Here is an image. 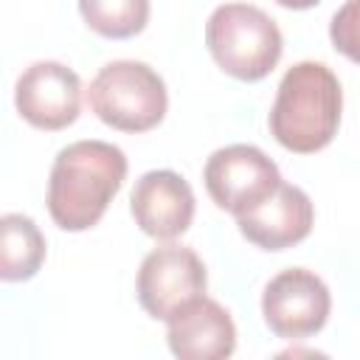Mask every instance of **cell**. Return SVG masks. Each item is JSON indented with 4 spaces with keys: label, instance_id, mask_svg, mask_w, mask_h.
Wrapping results in <instances>:
<instances>
[{
    "label": "cell",
    "instance_id": "cell-1",
    "mask_svg": "<svg viewBox=\"0 0 360 360\" xmlns=\"http://www.w3.org/2000/svg\"><path fill=\"white\" fill-rule=\"evenodd\" d=\"M127 177V158L107 141H76L59 149L48 177V214L62 231L93 228Z\"/></svg>",
    "mask_w": 360,
    "mask_h": 360
},
{
    "label": "cell",
    "instance_id": "cell-2",
    "mask_svg": "<svg viewBox=\"0 0 360 360\" xmlns=\"http://www.w3.org/2000/svg\"><path fill=\"white\" fill-rule=\"evenodd\" d=\"M343 110L338 76L323 62L292 65L270 107V135L295 155H312L332 143Z\"/></svg>",
    "mask_w": 360,
    "mask_h": 360
},
{
    "label": "cell",
    "instance_id": "cell-3",
    "mask_svg": "<svg viewBox=\"0 0 360 360\" xmlns=\"http://www.w3.org/2000/svg\"><path fill=\"white\" fill-rule=\"evenodd\" d=\"M205 45L228 76L259 82L278 65L284 39L276 20L259 6L225 3L205 22Z\"/></svg>",
    "mask_w": 360,
    "mask_h": 360
},
{
    "label": "cell",
    "instance_id": "cell-4",
    "mask_svg": "<svg viewBox=\"0 0 360 360\" xmlns=\"http://www.w3.org/2000/svg\"><path fill=\"white\" fill-rule=\"evenodd\" d=\"M90 110L112 129L146 132L158 127L166 115L169 96L163 79L135 59L107 62L87 90Z\"/></svg>",
    "mask_w": 360,
    "mask_h": 360
},
{
    "label": "cell",
    "instance_id": "cell-5",
    "mask_svg": "<svg viewBox=\"0 0 360 360\" xmlns=\"http://www.w3.org/2000/svg\"><path fill=\"white\" fill-rule=\"evenodd\" d=\"M202 180L217 208L233 217L253 211L281 186L278 166L250 143H231L217 149L205 160Z\"/></svg>",
    "mask_w": 360,
    "mask_h": 360
},
{
    "label": "cell",
    "instance_id": "cell-6",
    "mask_svg": "<svg viewBox=\"0 0 360 360\" xmlns=\"http://www.w3.org/2000/svg\"><path fill=\"white\" fill-rule=\"evenodd\" d=\"M205 264L186 245H163L143 256L138 270V301L141 307L158 318L169 321L183 304L205 295Z\"/></svg>",
    "mask_w": 360,
    "mask_h": 360
},
{
    "label": "cell",
    "instance_id": "cell-7",
    "mask_svg": "<svg viewBox=\"0 0 360 360\" xmlns=\"http://www.w3.org/2000/svg\"><path fill=\"white\" fill-rule=\"evenodd\" d=\"M332 309L329 287L321 276L304 267H290L273 276L262 295L264 323L284 340H301L323 329Z\"/></svg>",
    "mask_w": 360,
    "mask_h": 360
},
{
    "label": "cell",
    "instance_id": "cell-8",
    "mask_svg": "<svg viewBox=\"0 0 360 360\" xmlns=\"http://www.w3.org/2000/svg\"><path fill=\"white\" fill-rule=\"evenodd\" d=\"M17 112L37 129H65L79 118L82 82L62 62H34L14 87Z\"/></svg>",
    "mask_w": 360,
    "mask_h": 360
},
{
    "label": "cell",
    "instance_id": "cell-9",
    "mask_svg": "<svg viewBox=\"0 0 360 360\" xmlns=\"http://www.w3.org/2000/svg\"><path fill=\"white\" fill-rule=\"evenodd\" d=\"M135 225L155 239H174L194 219V191L172 169H155L138 177L129 194Z\"/></svg>",
    "mask_w": 360,
    "mask_h": 360
},
{
    "label": "cell",
    "instance_id": "cell-10",
    "mask_svg": "<svg viewBox=\"0 0 360 360\" xmlns=\"http://www.w3.org/2000/svg\"><path fill=\"white\" fill-rule=\"evenodd\" d=\"M166 340L174 357L222 360L236 349V326L214 298H191L166 321Z\"/></svg>",
    "mask_w": 360,
    "mask_h": 360
},
{
    "label": "cell",
    "instance_id": "cell-11",
    "mask_svg": "<svg viewBox=\"0 0 360 360\" xmlns=\"http://www.w3.org/2000/svg\"><path fill=\"white\" fill-rule=\"evenodd\" d=\"M315 208L304 188L281 183L262 205L236 217V225L248 242L262 250H284L304 242L312 231Z\"/></svg>",
    "mask_w": 360,
    "mask_h": 360
},
{
    "label": "cell",
    "instance_id": "cell-12",
    "mask_svg": "<svg viewBox=\"0 0 360 360\" xmlns=\"http://www.w3.org/2000/svg\"><path fill=\"white\" fill-rule=\"evenodd\" d=\"M45 262V236L25 214H3L0 219V278L28 281Z\"/></svg>",
    "mask_w": 360,
    "mask_h": 360
},
{
    "label": "cell",
    "instance_id": "cell-13",
    "mask_svg": "<svg viewBox=\"0 0 360 360\" xmlns=\"http://www.w3.org/2000/svg\"><path fill=\"white\" fill-rule=\"evenodd\" d=\"M82 20L107 39H129L149 22V0H79Z\"/></svg>",
    "mask_w": 360,
    "mask_h": 360
},
{
    "label": "cell",
    "instance_id": "cell-14",
    "mask_svg": "<svg viewBox=\"0 0 360 360\" xmlns=\"http://www.w3.org/2000/svg\"><path fill=\"white\" fill-rule=\"evenodd\" d=\"M329 39L338 53L360 65V0H346L332 22H329Z\"/></svg>",
    "mask_w": 360,
    "mask_h": 360
},
{
    "label": "cell",
    "instance_id": "cell-15",
    "mask_svg": "<svg viewBox=\"0 0 360 360\" xmlns=\"http://www.w3.org/2000/svg\"><path fill=\"white\" fill-rule=\"evenodd\" d=\"M278 6H284V8H312L315 3H321V0H276Z\"/></svg>",
    "mask_w": 360,
    "mask_h": 360
}]
</instances>
